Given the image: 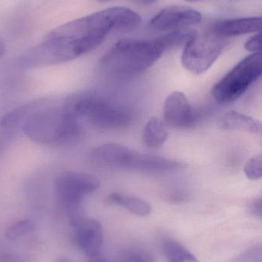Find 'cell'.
Instances as JSON below:
<instances>
[{
  "mask_svg": "<svg viewBox=\"0 0 262 262\" xmlns=\"http://www.w3.org/2000/svg\"><path fill=\"white\" fill-rule=\"evenodd\" d=\"M132 9L112 7L61 25L49 32L32 51V61L43 64L66 62L95 50L113 31L130 30L141 24Z\"/></svg>",
  "mask_w": 262,
  "mask_h": 262,
  "instance_id": "cell-1",
  "label": "cell"
},
{
  "mask_svg": "<svg viewBox=\"0 0 262 262\" xmlns=\"http://www.w3.org/2000/svg\"><path fill=\"white\" fill-rule=\"evenodd\" d=\"M167 49L163 36L149 40H120L103 55L101 64L112 73L134 75L153 66Z\"/></svg>",
  "mask_w": 262,
  "mask_h": 262,
  "instance_id": "cell-2",
  "label": "cell"
},
{
  "mask_svg": "<svg viewBox=\"0 0 262 262\" xmlns=\"http://www.w3.org/2000/svg\"><path fill=\"white\" fill-rule=\"evenodd\" d=\"M78 118L66 106L35 111L24 121L23 130L29 138L44 144H63L80 135Z\"/></svg>",
  "mask_w": 262,
  "mask_h": 262,
  "instance_id": "cell-3",
  "label": "cell"
},
{
  "mask_svg": "<svg viewBox=\"0 0 262 262\" xmlns=\"http://www.w3.org/2000/svg\"><path fill=\"white\" fill-rule=\"evenodd\" d=\"M66 107L76 117H86L89 124L98 130H117L132 124V110L119 103L91 94L75 97Z\"/></svg>",
  "mask_w": 262,
  "mask_h": 262,
  "instance_id": "cell-4",
  "label": "cell"
},
{
  "mask_svg": "<svg viewBox=\"0 0 262 262\" xmlns=\"http://www.w3.org/2000/svg\"><path fill=\"white\" fill-rule=\"evenodd\" d=\"M90 157L92 161L98 166L132 170L163 172L181 166L177 162L165 157L142 154L115 143H107L95 148Z\"/></svg>",
  "mask_w": 262,
  "mask_h": 262,
  "instance_id": "cell-5",
  "label": "cell"
},
{
  "mask_svg": "<svg viewBox=\"0 0 262 262\" xmlns=\"http://www.w3.org/2000/svg\"><path fill=\"white\" fill-rule=\"evenodd\" d=\"M99 187V181L93 176L67 171L58 174L54 182L55 198L63 206L69 221L76 226L86 218L82 210V203L86 195Z\"/></svg>",
  "mask_w": 262,
  "mask_h": 262,
  "instance_id": "cell-6",
  "label": "cell"
},
{
  "mask_svg": "<svg viewBox=\"0 0 262 262\" xmlns=\"http://www.w3.org/2000/svg\"><path fill=\"white\" fill-rule=\"evenodd\" d=\"M261 52L246 57L215 84L212 89L214 98L220 104L236 101L261 76Z\"/></svg>",
  "mask_w": 262,
  "mask_h": 262,
  "instance_id": "cell-7",
  "label": "cell"
},
{
  "mask_svg": "<svg viewBox=\"0 0 262 262\" xmlns=\"http://www.w3.org/2000/svg\"><path fill=\"white\" fill-rule=\"evenodd\" d=\"M226 39L212 30L195 34L185 46L182 55L183 67L194 75L204 73L219 57L226 47Z\"/></svg>",
  "mask_w": 262,
  "mask_h": 262,
  "instance_id": "cell-8",
  "label": "cell"
},
{
  "mask_svg": "<svg viewBox=\"0 0 262 262\" xmlns=\"http://www.w3.org/2000/svg\"><path fill=\"white\" fill-rule=\"evenodd\" d=\"M203 15L198 11L183 6H170L163 9L151 19L149 27L158 32L186 30L199 24Z\"/></svg>",
  "mask_w": 262,
  "mask_h": 262,
  "instance_id": "cell-9",
  "label": "cell"
},
{
  "mask_svg": "<svg viewBox=\"0 0 262 262\" xmlns=\"http://www.w3.org/2000/svg\"><path fill=\"white\" fill-rule=\"evenodd\" d=\"M75 227V242L78 249L89 258L99 256L103 244V230L99 222L84 218Z\"/></svg>",
  "mask_w": 262,
  "mask_h": 262,
  "instance_id": "cell-10",
  "label": "cell"
},
{
  "mask_svg": "<svg viewBox=\"0 0 262 262\" xmlns=\"http://www.w3.org/2000/svg\"><path fill=\"white\" fill-rule=\"evenodd\" d=\"M195 118V112L183 92H174L167 97L164 104L166 124L175 128H185L192 125Z\"/></svg>",
  "mask_w": 262,
  "mask_h": 262,
  "instance_id": "cell-11",
  "label": "cell"
},
{
  "mask_svg": "<svg viewBox=\"0 0 262 262\" xmlns=\"http://www.w3.org/2000/svg\"><path fill=\"white\" fill-rule=\"evenodd\" d=\"M261 28V17L230 18L218 21L214 25L212 31L220 36H238L246 34L257 33Z\"/></svg>",
  "mask_w": 262,
  "mask_h": 262,
  "instance_id": "cell-12",
  "label": "cell"
},
{
  "mask_svg": "<svg viewBox=\"0 0 262 262\" xmlns=\"http://www.w3.org/2000/svg\"><path fill=\"white\" fill-rule=\"evenodd\" d=\"M218 125L223 130L246 131L252 134H258L261 130L259 121L236 112L225 114L218 120Z\"/></svg>",
  "mask_w": 262,
  "mask_h": 262,
  "instance_id": "cell-13",
  "label": "cell"
},
{
  "mask_svg": "<svg viewBox=\"0 0 262 262\" xmlns=\"http://www.w3.org/2000/svg\"><path fill=\"white\" fill-rule=\"evenodd\" d=\"M106 202L109 204L117 205L124 207L129 212L138 216H147L152 211V208L147 202L138 197L118 192L110 194L106 199Z\"/></svg>",
  "mask_w": 262,
  "mask_h": 262,
  "instance_id": "cell-14",
  "label": "cell"
},
{
  "mask_svg": "<svg viewBox=\"0 0 262 262\" xmlns=\"http://www.w3.org/2000/svg\"><path fill=\"white\" fill-rule=\"evenodd\" d=\"M169 133L164 123L158 118H152L145 126L143 130V142L151 149L162 147L167 140Z\"/></svg>",
  "mask_w": 262,
  "mask_h": 262,
  "instance_id": "cell-15",
  "label": "cell"
},
{
  "mask_svg": "<svg viewBox=\"0 0 262 262\" xmlns=\"http://www.w3.org/2000/svg\"><path fill=\"white\" fill-rule=\"evenodd\" d=\"M39 105L40 102L35 101V102L26 104L23 107H18L12 112L6 114L0 119V125L3 127H6V128H12L21 122L24 123L28 117L31 114L33 113L35 108H37Z\"/></svg>",
  "mask_w": 262,
  "mask_h": 262,
  "instance_id": "cell-16",
  "label": "cell"
},
{
  "mask_svg": "<svg viewBox=\"0 0 262 262\" xmlns=\"http://www.w3.org/2000/svg\"><path fill=\"white\" fill-rule=\"evenodd\" d=\"M163 250L169 262H199L186 248L173 240L165 242Z\"/></svg>",
  "mask_w": 262,
  "mask_h": 262,
  "instance_id": "cell-17",
  "label": "cell"
},
{
  "mask_svg": "<svg viewBox=\"0 0 262 262\" xmlns=\"http://www.w3.org/2000/svg\"><path fill=\"white\" fill-rule=\"evenodd\" d=\"M34 223L29 220H20L9 226L5 232V237L8 241H16L33 232Z\"/></svg>",
  "mask_w": 262,
  "mask_h": 262,
  "instance_id": "cell-18",
  "label": "cell"
},
{
  "mask_svg": "<svg viewBox=\"0 0 262 262\" xmlns=\"http://www.w3.org/2000/svg\"><path fill=\"white\" fill-rule=\"evenodd\" d=\"M244 172L249 180H259L262 175L261 156H255L250 159L245 166Z\"/></svg>",
  "mask_w": 262,
  "mask_h": 262,
  "instance_id": "cell-19",
  "label": "cell"
},
{
  "mask_svg": "<svg viewBox=\"0 0 262 262\" xmlns=\"http://www.w3.org/2000/svg\"><path fill=\"white\" fill-rule=\"evenodd\" d=\"M121 262H154L152 255L142 249L129 251L122 258Z\"/></svg>",
  "mask_w": 262,
  "mask_h": 262,
  "instance_id": "cell-20",
  "label": "cell"
},
{
  "mask_svg": "<svg viewBox=\"0 0 262 262\" xmlns=\"http://www.w3.org/2000/svg\"><path fill=\"white\" fill-rule=\"evenodd\" d=\"M245 49L249 52L253 53H260L261 52V35L260 33L255 34L253 36L249 38L245 44Z\"/></svg>",
  "mask_w": 262,
  "mask_h": 262,
  "instance_id": "cell-21",
  "label": "cell"
},
{
  "mask_svg": "<svg viewBox=\"0 0 262 262\" xmlns=\"http://www.w3.org/2000/svg\"><path fill=\"white\" fill-rule=\"evenodd\" d=\"M250 212L252 215H255L257 218L261 219L262 215V203L261 199L258 198V200H255L251 203Z\"/></svg>",
  "mask_w": 262,
  "mask_h": 262,
  "instance_id": "cell-22",
  "label": "cell"
},
{
  "mask_svg": "<svg viewBox=\"0 0 262 262\" xmlns=\"http://www.w3.org/2000/svg\"><path fill=\"white\" fill-rule=\"evenodd\" d=\"M0 262H25L18 256L11 254H3L0 255Z\"/></svg>",
  "mask_w": 262,
  "mask_h": 262,
  "instance_id": "cell-23",
  "label": "cell"
},
{
  "mask_svg": "<svg viewBox=\"0 0 262 262\" xmlns=\"http://www.w3.org/2000/svg\"><path fill=\"white\" fill-rule=\"evenodd\" d=\"M138 4L143 5V6H150V5L155 3L157 0H135Z\"/></svg>",
  "mask_w": 262,
  "mask_h": 262,
  "instance_id": "cell-24",
  "label": "cell"
},
{
  "mask_svg": "<svg viewBox=\"0 0 262 262\" xmlns=\"http://www.w3.org/2000/svg\"><path fill=\"white\" fill-rule=\"evenodd\" d=\"M5 52H6V46H5L3 40L0 38V57L4 55Z\"/></svg>",
  "mask_w": 262,
  "mask_h": 262,
  "instance_id": "cell-25",
  "label": "cell"
},
{
  "mask_svg": "<svg viewBox=\"0 0 262 262\" xmlns=\"http://www.w3.org/2000/svg\"><path fill=\"white\" fill-rule=\"evenodd\" d=\"M90 262H107L104 258H101V257L97 256L95 258H91Z\"/></svg>",
  "mask_w": 262,
  "mask_h": 262,
  "instance_id": "cell-26",
  "label": "cell"
},
{
  "mask_svg": "<svg viewBox=\"0 0 262 262\" xmlns=\"http://www.w3.org/2000/svg\"><path fill=\"white\" fill-rule=\"evenodd\" d=\"M185 1L189 2V3H194V2L201 1V0H185Z\"/></svg>",
  "mask_w": 262,
  "mask_h": 262,
  "instance_id": "cell-27",
  "label": "cell"
},
{
  "mask_svg": "<svg viewBox=\"0 0 262 262\" xmlns=\"http://www.w3.org/2000/svg\"><path fill=\"white\" fill-rule=\"evenodd\" d=\"M98 1L101 2V3H107V2L111 1V0H98Z\"/></svg>",
  "mask_w": 262,
  "mask_h": 262,
  "instance_id": "cell-28",
  "label": "cell"
},
{
  "mask_svg": "<svg viewBox=\"0 0 262 262\" xmlns=\"http://www.w3.org/2000/svg\"><path fill=\"white\" fill-rule=\"evenodd\" d=\"M59 262H68V261H59Z\"/></svg>",
  "mask_w": 262,
  "mask_h": 262,
  "instance_id": "cell-29",
  "label": "cell"
}]
</instances>
